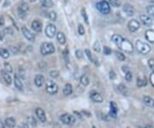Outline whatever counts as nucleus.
<instances>
[{
	"mask_svg": "<svg viewBox=\"0 0 154 128\" xmlns=\"http://www.w3.org/2000/svg\"><path fill=\"white\" fill-rule=\"evenodd\" d=\"M4 24V20L3 16H0V27H2Z\"/></svg>",
	"mask_w": 154,
	"mask_h": 128,
	"instance_id": "8fccbe9b",
	"label": "nucleus"
},
{
	"mask_svg": "<svg viewBox=\"0 0 154 128\" xmlns=\"http://www.w3.org/2000/svg\"><path fill=\"white\" fill-rule=\"evenodd\" d=\"M45 33L46 34V36L48 38H53L56 34H57V29H56V26L54 24H48L45 28Z\"/></svg>",
	"mask_w": 154,
	"mask_h": 128,
	"instance_id": "6e6552de",
	"label": "nucleus"
},
{
	"mask_svg": "<svg viewBox=\"0 0 154 128\" xmlns=\"http://www.w3.org/2000/svg\"><path fill=\"white\" fill-rule=\"evenodd\" d=\"M16 128H22V126H21V127H17Z\"/></svg>",
	"mask_w": 154,
	"mask_h": 128,
	"instance_id": "13d9d810",
	"label": "nucleus"
},
{
	"mask_svg": "<svg viewBox=\"0 0 154 128\" xmlns=\"http://www.w3.org/2000/svg\"><path fill=\"white\" fill-rule=\"evenodd\" d=\"M75 55H76V58H78V59H81L83 53H82V52H81V50H76V51H75Z\"/></svg>",
	"mask_w": 154,
	"mask_h": 128,
	"instance_id": "c03bdc74",
	"label": "nucleus"
},
{
	"mask_svg": "<svg viewBox=\"0 0 154 128\" xmlns=\"http://www.w3.org/2000/svg\"><path fill=\"white\" fill-rule=\"evenodd\" d=\"M44 81H45V78L42 75H37L34 77V84L37 87H41L43 85Z\"/></svg>",
	"mask_w": 154,
	"mask_h": 128,
	"instance_id": "5701e85b",
	"label": "nucleus"
},
{
	"mask_svg": "<svg viewBox=\"0 0 154 128\" xmlns=\"http://www.w3.org/2000/svg\"><path fill=\"white\" fill-rule=\"evenodd\" d=\"M147 1H148L150 3H154V0H147Z\"/></svg>",
	"mask_w": 154,
	"mask_h": 128,
	"instance_id": "6e6d98bb",
	"label": "nucleus"
},
{
	"mask_svg": "<svg viewBox=\"0 0 154 128\" xmlns=\"http://www.w3.org/2000/svg\"><path fill=\"white\" fill-rule=\"evenodd\" d=\"M85 53H86V54H87V56H88V60H89L91 62H93L94 64H98V63H97V61H95V60H94V59L92 58V53H91V52H90V50L86 49V50H85Z\"/></svg>",
	"mask_w": 154,
	"mask_h": 128,
	"instance_id": "2f4dec72",
	"label": "nucleus"
},
{
	"mask_svg": "<svg viewBox=\"0 0 154 128\" xmlns=\"http://www.w3.org/2000/svg\"><path fill=\"white\" fill-rule=\"evenodd\" d=\"M148 64H149L150 68L154 72V59H150L148 60Z\"/></svg>",
	"mask_w": 154,
	"mask_h": 128,
	"instance_id": "37998d69",
	"label": "nucleus"
},
{
	"mask_svg": "<svg viewBox=\"0 0 154 128\" xmlns=\"http://www.w3.org/2000/svg\"><path fill=\"white\" fill-rule=\"evenodd\" d=\"M61 121L65 125H73L75 122V118L70 114H64L60 118Z\"/></svg>",
	"mask_w": 154,
	"mask_h": 128,
	"instance_id": "0eeeda50",
	"label": "nucleus"
},
{
	"mask_svg": "<svg viewBox=\"0 0 154 128\" xmlns=\"http://www.w3.org/2000/svg\"><path fill=\"white\" fill-rule=\"evenodd\" d=\"M123 10L125 12V14H126L128 16H134V13H135L134 8L131 4H129V3H125V4L123 5Z\"/></svg>",
	"mask_w": 154,
	"mask_h": 128,
	"instance_id": "f8f14e48",
	"label": "nucleus"
},
{
	"mask_svg": "<svg viewBox=\"0 0 154 128\" xmlns=\"http://www.w3.org/2000/svg\"><path fill=\"white\" fill-rule=\"evenodd\" d=\"M45 90L48 94L50 95H55L56 93H58V85L52 82V81H48L46 83V87H45Z\"/></svg>",
	"mask_w": 154,
	"mask_h": 128,
	"instance_id": "423d86ee",
	"label": "nucleus"
},
{
	"mask_svg": "<svg viewBox=\"0 0 154 128\" xmlns=\"http://www.w3.org/2000/svg\"><path fill=\"white\" fill-rule=\"evenodd\" d=\"M2 77H3V80L4 81V83L7 85H10L11 84L12 78H11V76L9 75V73H8L6 71H3L2 72Z\"/></svg>",
	"mask_w": 154,
	"mask_h": 128,
	"instance_id": "a211bd4d",
	"label": "nucleus"
},
{
	"mask_svg": "<svg viewBox=\"0 0 154 128\" xmlns=\"http://www.w3.org/2000/svg\"><path fill=\"white\" fill-rule=\"evenodd\" d=\"M72 91H73V88H72V85L70 84H66L63 90H62V93L65 96H70L72 94Z\"/></svg>",
	"mask_w": 154,
	"mask_h": 128,
	"instance_id": "412c9836",
	"label": "nucleus"
},
{
	"mask_svg": "<svg viewBox=\"0 0 154 128\" xmlns=\"http://www.w3.org/2000/svg\"><path fill=\"white\" fill-rule=\"evenodd\" d=\"M93 50L97 53H99L100 52V44L98 41H95V43L93 44V47H92Z\"/></svg>",
	"mask_w": 154,
	"mask_h": 128,
	"instance_id": "4c0bfd02",
	"label": "nucleus"
},
{
	"mask_svg": "<svg viewBox=\"0 0 154 128\" xmlns=\"http://www.w3.org/2000/svg\"><path fill=\"white\" fill-rule=\"evenodd\" d=\"M104 53L105 55H110L111 53V49L108 47H104Z\"/></svg>",
	"mask_w": 154,
	"mask_h": 128,
	"instance_id": "79ce46f5",
	"label": "nucleus"
},
{
	"mask_svg": "<svg viewBox=\"0 0 154 128\" xmlns=\"http://www.w3.org/2000/svg\"><path fill=\"white\" fill-rule=\"evenodd\" d=\"M29 1H30V2H34L35 0H29Z\"/></svg>",
	"mask_w": 154,
	"mask_h": 128,
	"instance_id": "4d7b16f0",
	"label": "nucleus"
},
{
	"mask_svg": "<svg viewBox=\"0 0 154 128\" xmlns=\"http://www.w3.org/2000/svg\"><path fill=\"white\" fill-rule=\"evenodd\" d=\"M133 78V75H132V72L130 71H128L127 72H125V79L126 81L128 82H130Z\"/></svg>",
	"mask_w": 154,
	"mask_h": 128,
	"instance_id": "c9c22d12",
	"label": "nucleus"
},
{
	"mask_svg": "<svg viewBox=\"0 0 154 128\" xmlns=\"http://www.w3.org/2000/svg\"><path fill=\"white\" fill-rule=\"evenodd\" d=\"M146 39L151 42V43H154V30H152V29H148L146 31Z\"/></svg>",
	"mask_w": 154,
	"mask_h": 128,
	"instance_id": "b1692460",
	"label": "nucleus"
},
{
	"mask_svg": "<svg viewBox=\"0 0 154 128\" xmlns=\"http://www.w3.org/2000/svg\"><path fill=\"white\" fill-rule=\"evenodd\" d=\"M147 12L150 17L154 19V5H148L147 7Z\"/></svg>",
	"mask_w": 154,
	"mask_h": 128,
	"instance_id": "7c9ffc66",
	"label": "nucleus"
},
{
	"mask_svg": "<svg viewBox=\"0 0 154 128\" xmlns=\"http://www.w3.org/2000/svg\"><path fill=\"white\" fill-rule=\"evenodd\" d=\"M4 32L6 33V34H13V31H12V29H11L10 28H6V29H4Z\"/></svg>",
	"mask_w": 154,
	"mask_h": 128,
	"instance_id": "09e8293b",
	"label": "nucleus"
},
{
	"mask_svg": "<svg viewBox=\"0 0 154 128\" xmlns=\"http://www.w3.org/2000/svg\"><path fill=\"white\" fill-rule=\"evenodd\" d=\"M0 128H5V124L2 120H0Z\"/></svg>",
	"mask_w": 154,
	"mask_h": 128,
	"instance_id": "3c124183",
	"label": "nucleus"
},
{
	"mask_svg": "<svg viewBox=\"0 0 154 128\" xmlns=\"http://www.w3.org/2000/svg\"><path fill=\"white\" fill-rule=\"evenodd\" d=\"M10 51L13 53V54H17L18 53V48L17 47H10Z\"/></svg>",
	"mask_w": 154,
	"mask_h": 128,
	"instance_id": "a18cd8bd",
	"label": "nucleus"
},
{
	"mask_svg": "<svg viewBox=\"0 0 154 128\" xmlns=\"http://www.w3.org/2000/svg\"><path fill=\"white\" fill-rule=\"evenodd\" d=\"M78 34L80 35H83L85 34V29H84V27L81 25V24H79L78 26Z\"/></svg>",
	"mask_w": 154,
	"mask_h": 128,
	"instance_id": "ea45409f",
	"label": "nucleus"
},
{
	"mask_svg": "<svg viewBox=\"0 0 154 128\" xmlns=\"http://www.w3.org/2000/svg\"><path fill=\"white\" fill-rule=\"evenodd\" d=\"M110 78L111 79H115L116 78V73L113 71H110Z\"/></svg>",
	"mask_w": 154,
	"mask_h": 128,
	"instance_id": "49530a36",
	"label": "nucleus"
},
{
	"mask_svg": "<svg viewBox=\"0 0 154 128\" xmlns=\"http://www.w3.org/2000/svg\"><path fill=\"white\" fill-rule=\"evenodd\" d=\"M116 53V56H117V58L120 60V61H124L125 60H126V57H125V55L123 54V53H122L121 52H116L115 53Z\"/></svg>",
	"mask_w": 154,
	"mask_h": 128,
	"instance_id": "f704fd0d",
	"label": "nucleus"
},
{
	"mask_svg": "<svg viewBox=\"0 0 154 128\" xmlns=\"http://www.w3.org/2000/svg\"><path fill=\"white\" fill-rule=\"evenodd\" d=\"M16 120L13 117H9L5 120V126L8 128H14L16 127Z\"/></svg>",
	"mask_w": 154,
	"mask_h": 128,
	"instance_id": "4be33fe9",
	"label": "nucleus"
},
{
	"mask_svg": "<svg viewBox=\"0 0 154 128\" xmlns=\"http://www.w3.org/2000/svg\"><path fill=\"white\" fill-rule=\"evenodd\" d=\"M14 84H15V87L18 89L19 90H23V84L17 75H16L14 77Z\"/></svg>",
	"mask_w": 154,
	"mask_h": 128,
	"instance_id": "f3484780",
	"label": "nucleus"
},
{
	"mask_svg": "<svg viewBox=\"0 0 154 128\" xmlns=\"http://www.w3.org/2000/svg\"><path fill=\"white\" fill-rule=\"evenodd\" d=\"M50 76L52 77V78H57L58 76H59V72L58 71H52L50 72Z\"/></svg>",
	"mask_w": 154,
	"mask_h": 128,
	"instance_id": "a19ab883",
	"label": "nucleus"
},
{
	"mask_svg": "<svg viewBox=\"0 0 154 128\" xmlns=\"http://www.w3.org/2000/svg\"><path fill=\"white\" fill-rule=\"evenodd\" d=\"M147 78H137V86L141 88V87H144V86H147Z\"/></svg>",
	"mask_w": 154,
	"mask_h": 128,
	"instance_id": "c85d7f7f",
	"label": "nucleus"
},
{
	"mask_svg": "<svg viewBox=\"0 0 154 128\" xmlns=\"http://www.w3.org/2000/svg\"><path fill=\"white\" fill-rule=\"evenodd\" d=\"M119 48H121L123 51H125L126 53H133L134 52V47L133 44L126 39H123V40L121 41L120 45L118 46Z\"/></svg>",
	"mask_w": 154,
	"mask_h": 128,
	"instance_id": "39448f33",
	"label": "nucleus"
},
{
	"mask_svg": "<svg viewBox=\"0 0 154 128\" xmlns=\"http://www.w3.org/2000/svg\"><path fill=\"white\" fill-rule=\"evenodd\" d=\"M3 39V35L2 34V32L0 31V40H2Z\"/></svg>",
	"mask_w": 154,
	"mask_h": 128,
	"instance_id": "5fc2aeb1",
	"label": "nucleus"
},
{
	"mask_svg": "<svg viewBox=\"0 0 154 128\" xmlns=\"http://www.w3.org/2000/svg\"><path fill=\"white\" fill-rule=\"evenodd\" d=\"M22 34L24 35V37L29 40V41H34L35 40V34H33V33L31 32L30 30L27 28V27H22Z\"/></svg>",
	"mask_w": 154,
	"mask_h": 128,
	"instance_id": "9d476101",
	"label": "nucleus"
},
{
	"mask_svg": "<svg viewBox=\"0 0 154 128\" xmlns=\"http://www.w3.org/2000/svg\"><path fill=\"white\" fill-rule=\"evenodd\" d=\"M22 128H29L28 127V124H26V123H22Z\"/></svg>",
	"mask_w": 154,
	"mask_h": 128,
	"instance_id": "603ef678",
	"label": "nucleus"
},
{
	"mask_svg": "<svg viewBox=\"0 0 154 128\" xmlns=\"http://www.w3.org/2000/svg\"><path fill=\"white\" fill-rule=\"evenodd\" d=\"M10 56V53L8 49L6 48H0V57L3 59H8Z\"/></svg>",
	"mask_w": 154,
	"mask_h": 128,
	"instance_id": "bb28decb",
	"label": "nucleus"
},
{
	"mask_svg": "<svg viewBox=\"0 0 154 128\" xmlns=\"http://www.w3.org/2000/svg\"><path fill=\"white\" fill-rule=\"evenodd\" d=\"M80 82L83 86H88L89 84V78L87 75H83V76H81Z\"/></svg>",
	"mask_w": 154,
	"mask_h": 128,
	"instance_id": "cd10ccee",
	"label": "nucleus"
},
{
	"mask_svg": "<svg viewBox=\"0 0 154 128\" xmlns=\"http://www.w3.org/2000/svg\"><path fill=\"white\" fill-rule=\"evenodd\" d=\"M150 82H151L152 85L154 87V72H153L150 76Z\"/></svg>",
	"mask_w": 154,
	"mask_h": 128,
	"instance_id": "de8ad7c7",
	"label": "nucleus"
},
{
	"mask_svg": "<svg viewBox=\"0 0 154 128\" xmlns=\"http://www.w3.org/2000/svg\"><path fill=\"white\" fill-rule=\"evenodd\" d=\"M90 97H91L92 101H93L94 102H97V103H100L104 101L103 96L98 92H92V94L90 95Z\"/></svg>",
	"mask_w": 154,
	"mask_h": 128,
	"instance_id": "dca6fc26",
	"label": "nucleus"
},
{
	"mask_svg": "<svg viewBox=\"0 0 154 128\" xmlns=\"http://www.w3.org/2000/svg\"><path fill=\"white\" fill-rule=\"evenodd\" d=\"M35 113H36V115H37V117L39 118V120L41 122L45 123V122L46 121V115H45V111H44L42 108H40V107H39V108H36V110H35Z\"/></svg>",
	"mask_w": 154,
	"mask_h": 128,
	"instance_id": "ddd939ff",
	"label": "nucleus"
},
{
	"mask_svg": "<svg viewBox=\"0 0 154 128\" xmlns=\"http://www.w3.org/2000/svg\"><path fill=\"white\" fill-rule=\"evenodd\" d=\"M143 101L145 103L146 106L149 107H154V99L150 97V96H144L143 98Z\"/></svg>",
	"mask_w": 154,
	"mask_h": 128,
	"instance_id": "aec40b11",
	"label": "nucleus"
},
{
	"mask_svg": "<svg viewBox=\"0 0 154 128\" xmlns=\"http://www.w3.org/2000/svg\"><path fill=\"white\" fill-rule=\"evenodd\" d=\"M135 47H136L137 51L139 53H140L141 54H147L151 51L150 45L146 42H143L141 40H137L135 43Z\"/></svg>",
	"mask_w": 154,
	"mask_h": 128,
	"instance_id": "7ed1b4c3",
	"label": "nucleus"
},
{
	"mask_svg": "<svg viewBox=\"0 0 154 128\" xmlns=\"http://www.w3.org/2000/svg\"><path fill=\"white\" fill-rule=\"evenodd\" d=\"M123 71H125V72H127L128 71H129L128 69V67L127 66H123Z\"/></svg>",
	"mask_w": 154,
	"mask_h": 128,
	"instance_id": "864d4df0",
	"label": "nucleus"
},
{
	"mask_svg": "<svg viewBox=\"0 0 154 128\" xmlns=\"http://www.w3.org/2000/svg\"><path fill=\"white\" fill-rule=\"evenodd\" d=\"M29 7L28 5V3H21L20 5L17 8V13L18 16L21 19H25L26 16H28V12Z\"/></svg>",
	"mask_w": 154,
	"mask_h": 128,
	"instance_id": "20e7f679",
	"label": "nucleus"
},
{
	"mask_svg": "<svg viewBox=\"0 0 154 128\" xmlns=\"http://www.w3.org/2000/svg\"><path fill=\"white\" fill-rule=\"evenodd\" d=\"M96 8L97 10L102 13L103 15H108L111 13V6H110V3L105 1V0H102V1H99L96 3Z\"/></svg>",
	"mask_w": 154,
	"mask_h": 128,
	"instance_id": "f257e3e1",
	"label": "nucleus"
},
{
	"mask_svg": "<svg viewBox=\"0 0 154 128\" xmlns=\"http://www.w3.org/2000/svg\"><path fill=\"white\" fill-rule=\"evenodd\" d=\"M140 22H141L145 26H147V27L152 26L153 23V18L150 17V16H147V15H140Z\"/></svg>",
	"mask_w": 154,
	"mask_h": 128,
	"instance_id": "9b49d317",
	"label": "nucleus"
},
{
	"mask_svg": "<svg viewBox=\"0 0 154 128\" xmlns=\"http://www.w3.org/2000/svg\"><path fill=\"white\" fill-rule=\"evenodd\" d=\"M110 114L111 115V117L113 118H116L117 114V112H118V107L116 104V102L114 101H111L110 102Z\"/></svg>",
	"mask_w": 154,
	"mask_h": 128,
	"instance_id": "2eb2a0df",
	"label": "nucleus"
},
{
	"mask_svg": "<svg viewBox=\"0 0 154 128\" xmlns=\"http://www.w3.org/2000/svg\"><path fill=\"white\" fill-rule=\"evenodd\" d=\"M147 128H149V127H147Z\"/></svg>",
	"mask_w": 154,
	"mask_h": 128,
	"instance_id": "bf43d9fd",
	"label": "nucleus"
},
{
	"mask_svg": "<svg viewBox=\"0 0 154 128\" xmlns=\"http://www.w3.org/2000/svg\"><path fill=\"white\" fill-rule=\"evenodd\" d=\"M117 90H118V91L124 96H129V94H130V92H129V90L128 89V87L127 86H125L124 84H119V86H118V88H117Z\"/></svg>",
	"mask_w": 154,
	"mask_h": 128,
	"instance_id": "6ab92c4d",
	"label": "nucleus"
},
{
	"mask_svg": "<svg viewBox=\"0 0 154 128\" xmlns=\"http://www.w3.org/2000/svg\"><path fill=\"white\" fill-rule=\"evenodd\" d=\"M4 71H6V72H8V73H11L12 71H13V69H12V66H11V64H9V63H4Z\"/></svg>",
	"mask_w": 154,
	"mask_h": 128,
	"instance_id": "473e14b6",
	"label": "nucleus"
},
{
	"mask_svg": "<svg viewBox=\"0 0 154 128\" xmlns=\"http://www.w3.org/2000/svg\"><path fill=\"white\" fill-rule=\"evenodd\" d=\"M81 15H82V16H83V18H84V20H85V22H86V23L88 24V16L87 11H86L85 9H82V10H81Z\"/></svg>",
	"mask_w": 154,
	"mask_h": 128,
	"instance_id": "58836bf2",
	"label": "nucleus"
},
{
	"mask_svg": "<svg viewBox=\"0 0 154 128\" xmlns=\"http://www.w3.org/2000/svg\"><path fill=\"white\" fill-rule=\"evenodd\" d=\"M123 37H122L121 35H119V34H114V35H112V37H111L112 41H113L117 47L120 45V43H121V41L123 40Z\"/></svg>",
	"mask_w": 154,
	"mask_h": 128,
	"instance_id": "a878e982",
	"label": "nucleus"
},
{
	"mask_svg": "<svg viewBox=\"0 0 154 128\" xmlns=\"http://www.w3.org/2000/svg\"><path fill=\"white\" fill-rule=\"evenodd\" d=\"M42 7L44 8H52L53 6V2L52 0H43V2L41 3Z\"/></svg>",
	"mask_w": 154,
	"mask_h": 128,
	"instance_id": "c756f323",
	"label": "nucleus"
},
{
	"mask_svg": "<svg viewBox=\"0 0 154 128\" xmlns=\"http://www.w3.org/2000/svg\"><path fill=\"white\" fill-rule=\"evenodd\" d=\"M55 52V47L51 42H44L40 46V53L43 56L52 54Z\"/></svg>",
	"mask_w": 154,
	"mask_h": 128,
	"instance_id": "f03ea898",
	"label": "nucleus"
},
{
	"mask_svg": "<svg viewBox=\"0 0 154 128\" xmlns=\"http://www.w3.org/2000/svg\"><path fill=\"white\" fill-rule=\"evenodd\" d=\"M110 3L111 6L116 7V8H117L121 5V2L119 0H110Z\"/></svg>",
	"mask_w": 154,
	"mask_h": 128,
	"instance_id": "e433bc0d",
	"label": "nucleus"
},
{
	"mask_svg": "<svg viewBox=\"0 0 154 128\" xmlns=\"http://www.w3.org/2000/svg\"><path fill=\"white\" fill-rule=\"evenodd\" d=\"M48 14V17L50 18V20H52V22H55L57 20V13L55 11H51Z\"/></svg>",
	"mask_w": 154,
	"mask_h": 128,
	"instance_id": "72a5a7b5",
	"label": "nucleus"
},
{
	"mask_svg": "<svg viewBox=\"0 0 154 128\" xmlns=\"http://www.w3.org/2000/svg\"><path fill=\"white\" fill-rule=\"evenodd\" d=\"M31 28L34 32H41V30H42V23L39 20H34V21H33V23L31 24Z\"/></svg>",
	"mask_w": 154,
	"mask_h": 128,
	"instance_id": "4468645a",
	"label": "nucleus"
},
{
	"mask_svg": "<svg viewBox=\"0 0 154 128\" xmlns=\"http://www.w3.org/2000/svg\"><path fill=\"white\" fill-rule=\"evenodd\" d=\"M57 40H58V43L61 45H64L66 43V37L62 32L57 33Z\"/></svg>",
	"mask_w": 154,
	"mask_h": 128,
	"instance_id": "393cba45",
	"label": "nucleus"
},
{
	"mask_svg": "<svg viewBox=\"0 0 154 128\" xmlns=\"http://www.w3.org/2000/svg\"><path fill=\"white\" fill-rule=\"evenodd\" d=\"M128 29H129L130 32H136L140 28V23L137 20L133 19V20H130L128 22Z\"/></svg>",
	"mask_w": 154,
	"mask_h": 128,
	"instance_id": "1a4fd4ad",
	"label": "nucleus"
}]
</instances>
